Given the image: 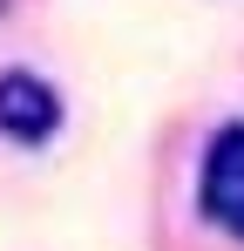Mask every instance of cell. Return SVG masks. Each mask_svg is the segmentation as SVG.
<instances>
[{"label":"cell","instance_id":"2","mask_svg":"<svg viewBox=\"0 0 244 251\" xmlns=\"http://www.w3.org/2000/svg\"><path fill=\"white\" fill-rule=\"evenodd\" d=\"M203 204H244V123H224L203 150V183H197V210Z\"/></svg>","mask_w":244,"mask_h":251},{"label":"cell","instance_id":"1","mask_svg":"<svg viewBox=\"0 0 244 251\" xmlns=\"http://www.w3.org/2000/svg\"><path fill=\"white\" fill-rule=\"evenodd\" d=\"M54 129H61V95L27 68H7L0 75V136L21 150H41Z\"/></svg>","mask_w":244,"mask_h":251},{"label":"cell","instance_id":"3","mask_svg":"<svg viewBox=\"0 0 244 251\" xmlns=\"http://www.w3.org/2000/svg\"><path fill=\"white\" fill-rule=\"evenodd\" d=\"M203 217H210L224 238H238V245H244V204H203Z\"/></svg>","mask_w":244,"mask_h":251}]
</instances>
